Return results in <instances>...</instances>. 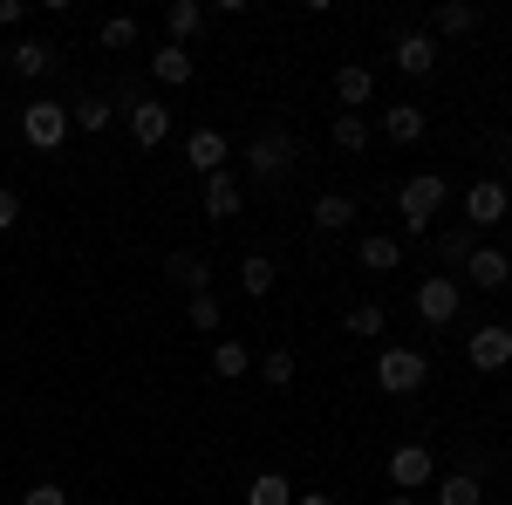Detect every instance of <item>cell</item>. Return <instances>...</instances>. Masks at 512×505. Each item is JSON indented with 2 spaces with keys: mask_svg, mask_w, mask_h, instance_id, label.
Segmentation results:
<instances>
[{
  "mask_svg": "<svg viewBox=\"0 0 512 505\" xmlns=\"http://www.w3.org/2000/svg\"><path fill=\"white\" fill-rule=\"evenodd\" d=\"M472 253H478V233H472V226H451V233H437V260H444V267H465Z\"/></svg>",
  "mask_w": 512,
  "mask_h": 505,
  "instance_id": "27",
  "label": "cell"
},
{
  "mask_svg": "<svg viewBox=\"0 0 512 505\" xmlns=\"http://www.w3.org/2000/svg\"><path fill=\"white\" fill-rule=\"evenodd\" d=\"M294 369H301V362H294V349H267V355H260V376H267L274 389L294 383Z\"/></svg>",
  "mask_w": 512,
  "mask_h": 505,
  "instance_id": "31",
  "label": "cell"
},
{
  "mask_svg": "<svg viewBox=\"0 0 512 505\" xmlns=\"http://www.w3.org/2000/svg\"><path fill=\"white\" fill-rule=\"evenodd\" d=\"M444 198H451V185H444L437 171H417V178H403V192H396V212H403V226H410V233H431L437 212H444Z\"/></svg>",
  "mask_w": 512,
  "mask_h": 505,
  "instance_id": "2",
  "label": "cell"
},
{
  "mask_svg": "<svg viewBox=\"0 0 512 505\" xmlns=\"http://www.w3.org/2000/svg\"><path fill=\"white\" fill-rule=\"evenodd\" d=\"M396 69H403V76H437V41L424 35V28H410V35H396Z\"/></svg>",
  "mask_w": 512,
  "mask_h": 505,
  "instance_id": "11",
  "label": "cell"
},
{
  "mask_svg": "<svg viewBox=\"0 0 512 505\" xmlns=\"http://www.w3.org/2000/svg\"><path fill=\"white\" fill-rule=\"evenodd\" d=\"M383 505H417V499H410V492H383Z\"/></svg>",
  "mask_w": 512,
  "mask_h": 505,
  "instance_id": "39",
  "label": "cell"
},
{
  "mask_svg": "<svg viewBox=\"0 0 512 505\" xmlns=\"http://www.w3.org/2000/svg\"><path fill=\"white\" fill-rule=\"evenodd\" d=\"M69 130H76V123H69V103H55V96H41V103L21 110V137H28L35 151H62Z\"/></svg>",
  "mask_w": 512,
  "mask_h": 505,
  "instance_id": "3",
  "label": "cell"
},
{
  "mask_svg": "<svg viewBox=\"0 0 512 505\" xmlns=\"http://www.w3.org/2000/svg\"><path fill=\"white\" fill-rule=\"evenodd\" d=\"M369 96H376V76H369L362 62H342V69H335V103L362 117V110H369Z\"/></svg>",
  "mask_w": 512,
  "mask_h": 505,
  "instance_id": "16",
  "label": "cell"
},
{
  "mask_svg": "<svg viewBox=\"0 0 512 505\" xmlns=\"http://www.w3.org/2000/svg\"><path fill=\"white\" fill-rule=\"evenodd\" d=\"M355 260H362L369 273H396V267H403V239H396V233H369L362 246H355Z\"/></svg>",
  "mask_w": 512,
  "mask_h": 505,
  "instance_id": "18",
  "label": "cell"
},
{
  "mask_svg": "<svg viewBox=\"0 0 512 505\" xmlns=\"http://www.w3.org/2000/svg\"><path fill=\"white\" fill-rule=\"evenodd\" d=\"M315 226H321V233H349V226H355V198L321 192V198H315Z\"/></svg>",
  "mask_w": 512,
  "mask_h": 505,
  "instance_id": "23",
  "label": "cell"
},
{
  "mask_svg": "<svg viewBox=\"0 0 512 505\" xmlns=\"http://www.w3.org/2000/svg\"><path fill=\"white\" fill-rule=\"evenodd\" d=\"M185 321L205 328V335H219V301H212V294H192V301H185Z\"/></svg>",
  "mask_w": 512,
  "mask_h": 505,
  "instance_id": "32",
  "label": "cell"
},
{
  "mask_svg": "<svg viewBox=\"0 0 512 505\" xmlns=\"http://www.w3.org/2000/svg\"><path fill=\"white\" fill-rule=\"evenodd\" d=\"M458 471H465V478H478V485H485V478H492V451H485V444H472V451H465V458H458Z\"/></svg>",
  "mask_w": 512,
  "mask_h": 505,
  "instance_id": "34",
  "label": "cell"
},
{
  "mask_svg": "<svg viewBox=\"0 0 512 505\" xmlns=\"http://www.w3.org/2000/svg\"><path fill=\"white\" fill-rule=\"evenodd\" d=\"M246 171H253L260 185H280V178L294 171V137H287V130H260V137L246 144Z\"/></svg>",
  "mask_w": 512,
  "mask_h": 505,
  "instance_id": "4",
  "label": "cell"
},
{
  "mask_svg": "<svg viewBox=\"0 0 512 505\" xmlns=\"http://www.w3.org/2000/svg\"><path fill=\"white\" fill-rule=\"evenodd\" d=\"M424 383H431V355L403 349V342H383V355H376V389L383 396H417Z\"/></svg>",
  "mask_w": 512,
  "mask_h": 505,
  "instance_id": "1",
  "label": "cell"
},
{
  "mask_svg": "<svg viewBox=\"0 0 512 505\" xmlns=\"http://www.w3.org/2000/svg\"><path fill=\"white\" fill-rule=\"evenodd\" d=\"M21 505H69V492H62L55 478H41V485H28V492H21Z\"/></svg>",
  "mask_w": 512,
  "mask_h": 505,
  "instance_id": "35",
  "label": "cell"
},
{
  "mask_svg": "<svg viewBox=\"0 0 512 505\" xmlns=\"http://www.w3.org/2000/svg\"><path fill=\"white\" fill-rule=\"evenodd\" d=\"M342 328H349L355 342H383V328H390V314L376 308V301H355V308H349V321H342Z\"/></svg>",
  "mask_w": 512,
  "mask_h": 505,
  "instance_id": "25",
  "label": "cell"
},
{
  "mask_svg": "<svg viewBox=\"0 0 512 505\" xmlns=\"http://www.w3.org/2000/svg\"><path fill=\"white\" fill-rule=\"evenodd\" d=\"M110 117H117V110H110V96H82V103H69V123L89 130V137H96V130H110Z\"/></svg>",
  "mask_w": 512,
  "mask_h": 505,
  "instance_id": "28",
  "label": "cell"
},
{
  "mask_svg": "<svg viewBox=\"0 0 512 505\" xmlns=\"http://www.w3.org/2000/svg\"><path fill=\"white\" fill-rule=\"evenodd\" d=\"M246 505H294V485H287L280 471H260V478L246 485Z\"/></svg>",
  "mask_w": 512,
  "mask_h": 505,
  "instance_id": "30",
  "label": "cell"
},
{
  "mask_svg": "<svg viewBox=\"0 0 512 505\" xmlns=\"http://www.w3.org/2000/svg\"><path fill=\"white\" fill-rule=\"evenodd\" d=\"M198 28H205V7H198V0H171V7H164V35L178 41V48H185Z\"/></svg>",
  "mask_w": 512,
  "mask_h": 505,
  "instance_id": "22",
  "label": "cell"
},
{
  "mask_svg": "<svg viewBox=\"0 0 512 505\" xmlns=\"http://www.w3.org/2000/svg\"><path fill=\"white\" fill-rule=\"evenodd\" d=\"M239 287H246L253 301H267V294H274V260H267V253H246V260H239Z\"/></svg>",
  "mask_w": 512,
  "mask_h": 505,
  "instance_id": "26",
  "label": "cell"
},
{
  "mask_svg": "<svg viewBox=\"0 0 512 505\" xmlns=\"http://www.w3.org/2000/svg\"><path fill=\"white\" fill-rule=\"evenodd\" d=\"M431 478H437L431 444H396L390 451V492H424Z\"/></svg>",
  "mask_w": 512,
  "mask_h": 505,
  "instance_id": "7",
  "label": "cell"
},
{
  "mask_svg": "<svg viewBox=\"0 0 512 505\" xmlns=\"http://www.w3.org/2000/svg\"><path fill=\"white\" fill-rule=\"evenodd\" d=\"M192 76H198L192 48H178V41H158V55H151V82H164V89H185Z\"/></svg>",
  "mask_w": 512,
  "mask_h": 505,
  "instance_id": "13",
  "label": "cell"
},
{
  "mask_svg": "<svg viewBox=\"0 0 512 505\" xmlns=\"http://www.w3.org/2000/svg\"><path fill=\"white\" fill-rule=\"evenodd\" d=\"M239 212H246V185H239L233 171L205 178V219H239Z\"/></svg>",
  "mask_w": 512,
  "mask_h": 505,
  "instance_id": "15",
  "label": "cell"
},
{
  "mask_svg": "<svg viewBox=\"0 0 512 505\" xmlns=\"http://www.w3.org/2000/svg\"><path fill=\"white\" fill-rule=\"evenodd\" d=\"M478 499H485V485L465 478V471H444L437 478V505H478Z\"/></svg>",
  "mask_w": 512,
  "mask_h": 505,
  "instance_id": "29",
  "label": "cell"
},
{
  "mask_svg": "<svg viewBox=\"0 0 512 505\" xmlns=\"http://www.w3.org/2000/svg\"><path fill=\"white\" fill-rule=\"evenodd\" d=\"M294 505H342L335 492H294Z\"/></svg>",
  "mask_w": 512,
  "mask_h": 505,
  "instance_id": "38",
  "label": "cell"
},
{
  "mask_svg": "<svg viewBox=\"0 0 512 505\" xmlns=\"http://www.w3.org/2000/svg\"><path fill=\"white\" fill-rule=\"evenodd\" d=\"M14 226H21V198L0 185V233H14Z\"/></svg>",
  "mask_w": 512,
  "mask_h": 505,
  "instance_id": "36",
  "label": "cell"
},
{
  "mask_svg": "<svg viewBox=\"0 0 512 505\" xmlns=\"http://www.w3.org/2000/svg\"><path fill=\"white\" fill-rule=\"evenodd\" d=\"M55 69V48L41 35H28V41H14V76H48Z\"/></svg>",
  "mask_w": 512,
  "mask_h": 505,
  "instance_id": "24",
  "label": "cell"
},
{
  "mask_svg": "<svg viewBox=\"0 0 512 505\" xmlns=\"http://www.w3.org/2000/svg\"><path fill=\"white\" fill-rule=\"evenodd\" d=\"M465 355H472L478 376H499L512 362V328H499V321H485V328H472V342H465Z\"/></svg>",
  "mask_w": 512,
  "mask_h": 505,
  "instance_id": "8",
  "label": "cell"
},
{
  "mask_svg": "<svg viewBox=\"0 0 512 505\" xmlns=\"http://www.w3.org/2000/svg\"><path fill=\"white\" fill-rule=\"evenodd\" d=\"M130 137H137L144 151H158L164 137H171V110H164V96H137V103H130Z\"/></svg>",
  "mask_w": 512,
  "mask_h": 505,
  "instance_id": "10",
  "label": "cell"
},
{
  "mask_svg": "<svg viewBox=\"0 0 512 505\" xmlns=\"http://www.w3.org/2000/svg\"><path fill=\"white\" fill-rule=\"evenodd\" d=\"M137 35H144V28H137V21H130V14H117V21H103V48H137Z\"/></svg>",
  "mask_w": 512,
  "mask_h": 505,
  "instance_id": "33",
  "label": "cell"
},
{
  "mask_svg": "<svg viewBox=\"0 0 512 505\" xmlns=\"http://www.w3.org/2000/svg\"><path fill=\"white\" fill-rule=\"evenodd\" d=\"M458 308H465V287H458L451 273H431V280H417V314H424L431 328L458 321Z\"/></svg>",
  "mask_w": 512,
  "mask_h": 505,
  "instance_id": "6",
  "label": "cell"
},
{
  "mask_svg": "<svg viewBox=\"0 0 512 505\" xmlns=\"http://www.w3.org/2000/svg\"><path fill=\"white\" fill-rule=\"evenodd\" d=\"M328 137H335V151H369V137H376V123H369V117H355V110H342V117H335V123H328Z\"/></svg>",
  "mask_w": 512,
  "mask_h": 505,
  "instance_id": "21",
  "label": "cell"
},
{
  "mask_svg": "<svg viewBox=\"0 0 512 505\" xmlns=\"http://www.w3.org/2000/svg\"><path fill=\"white\" fill-rule=\"evenodd\" d=\"M164 280L192 301V294H212V267L198 260V253H164Z\"/></svg>",
  "mask_w": 512,
  "mask_h": 505,
  "instance_id": "12",
  "label": "cell"
},
{
  "mask_svg": "<svg viewBox=\"0 0 512 505\" xmlns=\"http://www.w3.org/2000/svg\"><path fill=\"white\" fill-rule=\"evenodd\" d=\"M506 212H512V192L499 185V178H478V185H465V226H472V233H492Z\"/></svg>",
  "mask_w": 512,
  "mask_h": 505,
  "instance_id": "5",
  "label": "cell"
},
{
  "mask_svg": "<svg viewBox=\"0 0 512 505\" xmlns=\"http://www.w3.org/2000/svg\"><path fill=\"white\" fill-rule=\"evenodd\" d=\"M185 164H192L198 178H219V171L233 164V144H226V130H212V123H205V130H192V137H185Z\"/></svg>",
  "mask_w": 512,
  "mask_h": 505,
  "instance_id": "9",
  "label": "cell"
},
{
  "mask_svg": "<svg viewBox=\"0 0 512 505\" xmlns=\"http://www.w3.org/2000/svg\"><path fill=\"white\" fill-rule=\"evenodd\" d=\"M383 137H390V144H417V137H424V110H417V103H390V110H383Z\"/></svg>",
  "mask_w": 512,
  "mask_h": 505,
  "instance_id": "20",
  "label": "cell"
},
{
  "mask_svg": "<svg viewBox=\"0 0 512 505\" xmlns=\"http://www.w3.org/2000/svg\"><path fill=\"white\" fill-rule=\"evenodd\" d=\"M465 280H472L478 294H499V287L512 280V260L499 253V246H478L472 260H465Z\"/></svg>",
  "mask_w": 512,
  "mask_h": 505,
  "instance_id": "14",
  "label": "cell"
},
{
  "mask_svg": "<svg viewBox=\"0 0 512 505\" xmlns=\"http://www.w3.org/2000/svg\"><path fill=\"white\" fill-rule=\"evenodd\" d=\"M21 14H28L21 0H0V28H21Z\"/></svg>",
  "mask_w": 512,
  "mask_h": 505,
  "instance_id": "37",
  "label": "cell"
},
{
  "mask_svg": "<svg viewBox=\"0 0 512 505\" xmlns=\"http://www.w3.org/2000/svg\"><path fill=\"white\" fill-rule=\"evenodd\" d=\"M478 21H485V14H478L472 0H444V7H437L431 14V28H424V35H478Z\"/></svg>",
  "mask_w": 512,
  "mask_h": 505,
  "instance_id": "17",
  "label": "cell"
},
{
  "mask_svg": "<svg viewBox=\"0 0 512 505\" xmlns=\"http://www.w3.org/2000/svg\"><path fill=\"white\" fill-rule=\"evenodd\" d=\"M246 369H253V349L233 342V335H219V342H212V376H219V383H239Z\"/></svg>",
  "mask_w": 512,
  "mask_h": 505,
  "instance_id": "19",
  "label": "cell"
}]
</instances>
